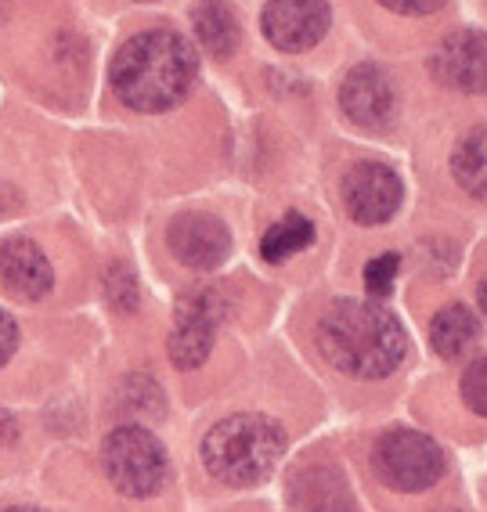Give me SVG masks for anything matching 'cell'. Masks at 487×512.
<instances>
[{"mask_svg": "<svg viewBox=\"0 0 487 512\" xmlns=\"http://www.w3.org/2000/svg\"><path fill=\"white\" fill-rule=\"evenodd\" d=\"M397 267H401V260H397L394 253H383L376 256V260H368L365 267V289L372 296H386L390 289H394V278H397Z\"/></svg>", "mask_w": 487, "mask_h": 512, "instance_id": "cell-20", "label": "cell"}, {"mask_svg": "<svg viewBox=\"0 0 487 512\" xmlns=\"http://www.w3.org/2000/svg\"><path fill=\"white\" fill-rule=\"evenodd\" d=\"M8 512H44V509H33V505H19V509H8Z\"/></svg>", "mask_w": 487, "mask_h": 512, "instance_id": "cell-24", "label": "cell"}, {"mask_svg": "<svg viewBox=\"0 0 487 512\" xmlns=\"http://www.w3.org/2000/svg\"><path fill=\"white\" fill-rule=\"evenodd\" d=\"M451 174L473 199L487 202V127L469 130L451 156Z\"/></svg>", "mask_w": 487, "mask_h": 512, "instance_id": "cell-16", "label": "cell"}, {"mask_svg": "<svg viewBox=\"0 0 487 512\" xmlns=\"http://www.w3.org/2000/svg\"><path fill=\"white\" fill-rule=\"evenodd\" d=\"M314 242V224L304 217V213L289 210L282 220H275L267 228L264 242H260V253H264L267 264H282L289 256H296L300 249H307Z\"/></svg>", "mask_w": 487, "mask_h": 512, "instance_id": "cell-17", "label": "cell"}, {"mask_svg": "<svg viewBox=\"0 0 487 512\" xmlns=\"http://www.w3.org/2000/svg\"><path fill=\"white\" fill-rule=\"evenodd\" d=\"M0 285L19 300H44L55 285V271L44 249L29 238H8L0 246Z\"/></svg>", "mask_w": 487, "mask_h": 512, "instance_id": "cell-12", "label": "cell"}, {"mask_svg": "<svg viewBox=\"0 0 487 512\" xmlns=\"http://www.w3.org/2000/svg\"><path fill=\"white\" fill-rule=\"evenodd\" d=\"M379 4L390 11H401V15H430V11L444 8L448 0H379Z\"/></svg>", "mask_w": 487, "mask_h": 512, "instance_id": "cell-22", "label": "cell"}, {"mask_svg": "<svg viewBox=\"0 0 487 512\" xmlns=\"http://www.w3.org/2000/svg\"><path fill=\"white\" fill-rule=\"evenodd\" d=\"M15 347H19V325H15V318L8 311H0V368L11 361Z\"/></svg>", "mask_w": 487, "mask_h": 512, "instance_id": "cell-21", "label": "cell"}, {"mask_svg": "<svg viewBox=\"0 0 487 512\" xmlns=\"http://www.w3.org/2000/svg\"><path fill=\"white\" fill-rule=\"evenodd\" d=\"M195 37L213 58H228L239 47V19L228 0H199L192 11Z\"/></svg>", "mask_w": 487, "mask_h": 512, "instance_id": "cell-14", "label": "cell"}, {"mask_svg": "<svg viewBox=\"0 0 487 512\" xmlns=\"http://www.w3.org/2000/svg\"><path fill=\"white\" fill-rule=\"evenodd\" d=\"M433 76L462 94L487 91V37L477 29H459L437 44L430 58Z\"/></svg>", "mask_w": 487, "mask_h": 512, "instance_id": "cell-9", "label": "cell"}, {"mask_svg": "<svg viewBox=\"0 0 487 512\" xmlns=\"http://www.w3.org/2000/svg\"><path fill=\"white\" fill-rule=\"evenodd\" d=\"M477 296H480V311H484V314H487V275H484V282H480Z\"/></svg>", "mask_w": 487, "mask_h": 512, "instance_id": "cell-23", "label": "cell"}, {"mask_svg": "<svg viewBox=\"0 0 487 512\" xmlns=\"http://www.w3.org/2000/svg\"><path fill=\"white\" fill-rule=\"evenodd\" d=\"M343 202L358 224H383L401 206V181L383 163H358L343 177Z\"/></svg>", "mask_w": 487, "mask_h": 512, "instance_id": "cell-10", "label": "cell"}, {"mask_svg": "<svg viewBox=\"0 0 487 512\" xmlns=\"http://www.w3.org/2000/svg\"><path fill=\"white\" fill-rule=\"evenodd\" d=\"M372 469L394 491H430L444 476V451L419 430H394L379 437Z\"/></svg>", "mask_w": 487, "mask_h": 512, "instance_id": "cell-4", "label": "cell"}, {"mask_svg": "<svg viewBox=\"0 0 487 512\" xmlns=\"http://www.w3.org/2000/svg\"><path fill=\"white\" fill-rule=\"evenodd\" d=\"M340 105L350 123L365 130H386L397 116V91L394 80L379 65H358L350 69L340 87Z\"/></svg>", "mask_w": 487, "mask_h": 512, "instance_id": "cell-8", "label": "cell"}, {"mask_svg": "<svg viewBox=\"0 0 487 512\" xmlns=\"http://www.w3.org/2000/svg\"><path fill=\"white\" fill-rule=\"evenodd\" d=\"M105 473L123 494L148 498L166 480V451L156 437L141 426H120L105 437L102 448Z\"/></svg>", "mask_w": 487, "mask_h": 512, "instance_id": "cell-5", "label": "cell"}, {"mask_svg": "<svg viewBox=\"0 0 487 512\" xmlns=\"http://www.w3.org/2000/svg\"><path fill=\"white\" fill-rule=\"evenodd\" d=\"M289 509L293 512H354V498L340 469L311 462L296 469L289 480Z\"/></svg>", "mask_w": 487, "mask_h": 512, "instance_id": "cell-13", "label": "cell"}, {"mask_svg": "<svg viewBox=\"0 0 487 512\" xmlns=\"http://www.w3.org/2000/svg\"><path fill=\"white\" fill-rule=\"evenodd\" d=\"M224 321V296L217 289H192L177 307L170 361L177 368H199L210 357L217 325Z\"/></svg>", "mask_w": 487, "mask_h": 512, "instance_id": "cell-6", "label": "cell"}, {"mask_svg": "<svg viewBox=\"0 0 487 512\" xmlns=\"http://www.w3.org/2000/svg\"><path fill=\"white\" fill-rule=\"evenodd\" d=\"M199 76L195 47L174 29H145L116 51L112 91L134 112H163L188 94Z\"/></svg>", "mask_w": 487, "mask_h": 512, "instance_id": "cell-1", "label": "cell"}, {"mask_svg": "<svg viewBox=\"0 0 487 512\" xmlns=\"http://www.w3.org/2000/svg\"><path fill=\"white\" fill-rule=\"evenodd\" d=\"M430 343H433V350L441 357H448V361L462 357L477 343V314L469 311V307H462V303L444 307L430 325Z\"/></svg>", "mask_w": 487, "mask_h": 512, "instance_id": "cell-15", "label": "cell"}, {"mask_svg": "<svg viewBox=\"0 0 487 512\" xmlns=\"http://www.w3.org/2000/svg\"><path fill=\"white\" fill-rule=\"evenodd\" d=\"M314 339L325 361L354 379H383L401 365L408 350L401 321L386 307L358 300H340L329 307L314 329Z\"/></svg>", "mask_w": 487, "mask_h": 512, "instance_id": "cell-2", "label": "cell"}, {"mask_svg": "<svg viewBox=\"0 0 487 512\" xmlns=\"http://www.w3.org/2000/svg\"><path fill=\"white\" fill-rule=\"evenodd\" d=\"M285 455V433L267 415H231L203 437V462L221 484H260Z\"/></svg>", "mask_w": 487, "mask_h": 512, "instance_id": "cell-3", "label": "cell"}, {"mask_svg": "<svg viewBox=\"0 0 487 512\" xmlns=\"http://www.w3.org/2000/svg\"><path fill=\"white\" fill-rule=\"evenodd\" d=\"M462 397H466L473 412L487 419V357H480V361H473L466 368V375H462Z\"/></svg>", "mask_w": 487, "mask_h": 512, "instance_id": "cell-19", "label": "cell"}, {"mask_svg": "<svg viewBox=\"0 0 487 512\" xmlns=\"http://www.w3.org/2000/svg\"><path fill=\"white\" fill-rule=\"evenodd\" d=\"M329 0H267L264 37L282 51H307L329 33Z\"/></svg>", "mask_w": 487, "mask_h": 512, "instance_id": "cell-7", "label": "cell"}, {"mask_svg": "<svg viewBox=\"0 0 487 512\" xmlns=\"http://www.w3.org/2000/svg\"><path fill=\"white\" fill-rule=\"evenodd\" d=\"M166 246L181 260L184 267L195 271H213L221 267L231 253V231L224 220L210 213H184L166 231Z\"/></svg>", "mask_w": 487, "mask_h": 512, "instance_id": "cell-11", "label": "cell"}, {"mask_svg": "<svg viewBox=\"0 0 487 512\" xmlns=\"http://www.w3.org/2000/svg\"><path fill=\"white\" fill-rule=\"evenodd\" d=\"M105 293H109V303L116 311H134V303H138V285H134V275H130L127 267L116 264L105 278Z\"/></svg>", "mask_w": 487, "mask_h": 512, "instance_id": "cell-18", "label": "cell"}]
</instances>
